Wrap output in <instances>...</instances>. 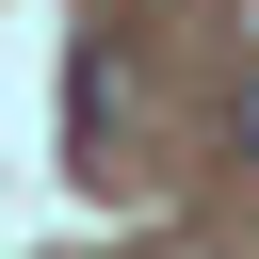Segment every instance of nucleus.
<instances>
[{
	"instance_id": "obj_1",
	"label": "nucleus",
	"mask_w": 259,
	"mask_h": 259,
	"mask_svg": "<svg viewBox=\"0 0 259 259\" xmlns=\"http://www.w3.org/2000/svg\"><path fill=\"white\" fill-rule=\"evenodd\" d=\"M243 146H259V81H243Z\"/></svg>"
}]
</instances>
